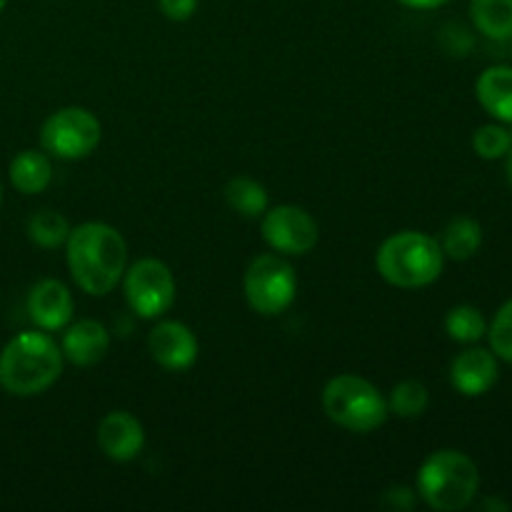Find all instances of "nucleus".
Segmentation results:
<instances>
[{
  "instance_id": "nucleus-8",
  "label": "nucleus",
  "mask_w": 512,
  "mask_h": 512,
  "mask_svg": "<svg viewBox=\"0 0 512 512\" xmlns=\"http://www.w3.org/2000/svg\"><path fill=\"white\" fill-rule=\"evenodd\" d=\"M123 290L128 308L138 318H163L175 303V275L163 260L143 258L125 268Z\"/></svg>"
},
{
  "instance_id": "nucleus-19",
  "label": "nucleus",
  "mask_w": 512,
  "mask_h": 512,
  "mask_svg": "<svg viewBox=\"0 0 512 512\" xmlns=\"http://www.w3.org/2000/svg\"><path fill=\"white\" fill-rule=\"evenodd\" d=\"M223 195L228 208L235 210L238 215H243V218H263L265 210L270 208L265 185L253 178H245V175L230 178L228 185H225Z\"/></svg>"
},
{
  "instance_id": "nucleus-16",
  "label": "nucleus",
  "mask_w": 512,
  "mask_h": 512,
  "mask_svg": "<svg viewBox=\"0 0 512 512\" xmlns=\"http://www.w3.org/2000/svg\"><path fill=\"white\" fill-rule=\"evenodd\" d=\"M10 183L18 193L23 195H38L53 180V163H50L48 153L40 150H20L13 160H10Z\"/></svg>"
},
{
  "instance_id": "nucleus-10",
  "label": "nucleus",
  "mask_w": 512,
  "mask_h": 512,
  "mask_svg": "<svg viewBox=\"0 0 512 512\" xmlns=\"http://www.w3.org/2000/svg\"><path fill=\"white\" fill-rule=\"evenodd\" d=\"M198 338L180 320H160L148 335V353L155 363L170 373H183L198 360Z\"/></svg>"
},
{
  "instance_id": "nucleus-6",
  "label": "nucleus",
  "mask_w": 512,
  "mask_h": 512,
  "mask_svg": "<svg viewBox=\"0 0 512 512\" xmlns=\"http://www.w3.org/2000/svg\"><path fill=\"white\" fill-rule=\"evenodd\" d=\"M243 290L255 313L275 318L293 305L298 293V275L283 255L265 253L258 255L245 270Z\"/></svg>"
},
{
  "instance_id": "nucleus-4",
  "label": "nucleus",
  "mask_w": 512,
  "mask_h": 512,
  "mask_svg": "<svg viewBox=\"0 0 512 512\" xmlns=\"http://www.w3.org/2000/svg\"><path fill=\"white\" fill-rule=\"evenodd\" d=\"M480 490V473L473 458L460 450H435L418 470L415 493L428 508L458 512L473 505Z\"/></svg>"
},
{
  "instance_id": "nucleus-13",
  "label": "nucleus",
  "mask_w": 512,
  "mask_h": 512,
  "mask_svg": "<svg viewBox=\"0 0 512 512\" xmlns=\"http://www.w3.org/2000/svg\"><path fill=\"white\" fill-rule=\"evenodd\" d=\"M498 355L485 348H468L450 363V383L465 398H480L498 383Z\"/></svg>"
},
{
  "instance_id": "nucleus-2",
  "label": "nucleus",
  "mask_w": 512,
  "mask_h": 512,
  "mask_svg": "<svg viewBox=\"0 0 512 512\" xmlns=\"http://www.w3.org/2000/svg\"><path fill=\"white\" fill-rule=\"evenodd\" d=\"M63 350L45 330H23L0 353V388L15 398H33L63 375Z\"/></svg>"
},
{
  "instance_id": "nucleus-30",
  "label": "nucleus",
  "mask_w": 512,
  "mask_h": 512,
  "mask_svg": "<svg viewBox=\"0 0 512 512\" xmlns=\"http://www.w3.org/2000/svg\"><path fill=\"white\" fill-rule=\"evenodd\" d=\"M5 5H8V0H0V13H3V10H5Z\"/></svg>"
},
{
  "instance_id": "nucleus-27",
  "label": "nucleus",
  "mask_w": 512,
  "mask_h": 512,
  "mask_svg": "<svg viewBox=\"0 0 512 512\" xmlns=\"http://www.w3.org/2000/svg\"><path fill=\"white\" fill-rule=\"evenodd\" d=\"M395 3H400L403 8L410 10H435L440 8V5L448 3V0H395Z\"/></svg>"
},
{
  "instance_id": "nucleus-12",
  "label": "nucleus",
  "mask_w": 512,
  "mask_h": 512,
  "mask_svg": "<svg viewBox=\"0 0 512 512\" xmlns=\"http://www.w3.org/2000/svg\"><path fill=\"white\" fill-rule=\"evenodd\" d=\"M75 303L68 285L55 278H45L35 283L28 293V315L40 330L55 333L73 323Z\"/></svg>"
},
{
  "instance_id": "nucleus-29",
  "label": "nucleus",
  "mask_w": 512,
  "mask_h": 512,
  "mask_svg": "<svg viewBox=\"0 0 512 512\" xmlns=\"http://www.w3.org/2000/svg\"><path fill=\"white\" fill-rule=\"evenodd\" d=\"M505 175H508V183H510V188H512V145H510L508 155H505Z\"/></svg>"
},
{
  "instance_id": "nucleus-5",
  "label": "nucleus",
  "mask_w": 512,
  "mask_h": 512,
  "mask_svg": "<svg viewBox=\"0 0 512 512\" xmlns=\"http://www.w3.org/2000/svg\"><path fill=\"white\" fill-rule=\"evenodd\" d=\"M323 410L328 420L348 433H373L388 420V398L360 375H335L323 388Z\"/></svg>"
},
{
  "instance_id": "nucleus-7",
  "label": "nucleus",
  "mask_w": 512,
  "mask_h": 512,
  "mask_svg": "<svg viewBox=\"0 0 512 512\" xmlns=\"http://www.w3.org/2000/svg\"><path fill=\"white\" fill-rule=\"evenodd\" d=\"M103 125L80 105H68L48 115L40 128V145L48 155L58 160H83L100 145Z\"/></svg>"
},
{
  "instance_id": "nucleus-15",
  "label": "nucleus",
  "mask_w": 512,
  "mask_h": 512,
  "mask_svg": "<svg viewBox=\"0 0 512 512\" xmlns=\"http://www.w3.org/2000/svg\"><path fill=\"white\" fill-rule=\"evenodd\" d=\"M475 98L483 105L485 113L498 123L512 125V68L510 65H493L483 70L475 83Z\"/></svg>"
},
{
  "instance_id": "nucleus-17",
  "label": "nucleus",
  "mask_w": 512,
  "mask_h": 512,
  "mask_svg": "<svg viewBox=\"0 0 512 512\" xmlns=\"http://www.w3.org/2000/svg\"><path fill=\"white\" fill-rule=\"evenodd\" d=\"M470 20L495 43L512 40V0H470Z\"/></svg>"
},
{
  "instance_id": "nucleus-24",
  "label": "nucleus",
  "mask_w": 512,
  "mask_h": 512,
  "mask_svg": "<svg viewBox=\"0 0 512 512\" xmlns=\"http://www.w3.org/2000/svg\"><path fill=\"white\" fill-rule=\"evenodd\" d=\"M488 340L490 350L498 355V360L512 363V298L508 303L500 305V310L495 313L493 323L488 325Z\"/></svg>"
},
{
  "instance_id": "nucleus-25",
  "label": "nucleus",
  "mask_w": 512,
  "mask_h": 512,
  "mask_svg": "<svg viewBox=\"0 0 512 512\" xmlns=\"http://www.w3.org/2000/svg\"><path fill=\"white\" fill-rule=\"evenodd\" d=\"M383 505L390 510H413L418 505V493L405 485H393L383 493Z\"/></svg>"
},
{
  "instance_id": "nucleus-23",
  "label": "nucleus",
  "mask_w": 512,
  "mask_h": 512,
  "mask_svg": "<svg viewBox=\"0 0 512 512\" xmlns=\"http://www.w3.org/2000/svg\"><path fill=\"white\" fill-rule=\"evenodd\" d=\"M512 145V133L503 123L480 125L473 133V150L483 160H500L508 155Z\"/></svg>"
},
{
  "instance_id": "nucleus-3",
  "label": "nucleus",
  "mask_w": 512,
  "mask_h": 512,
  "mask_svg": "<svg viewBox=\"0 0 512 512\" xmlns=\"http://www.w3.org/2000/svg\"><path fill=\"white\" fill-rule=\"evenodd\" d=\"M380 278L400 290L428 288L443 275L445 253L440 240L420 230H398L375 253Z\"/></svg>"
},
{
  "instance_id": "nucleus-22",
  "label": "nucleus",
  "mask_w": 512,
  "mask_h": 512,
  "mask_svg": "<svg viewBox=\"0 0 512 512\" xmlns=\"http://www.w3.org/2000/svg\"><path fill=\"white\" fill-rule=\"evenodd\" d=\"M430 393L420 380H400L388 398V410L403 420L420 418L428 410Z\"/></svg>"
},
{
  "instance_id": "nucleus-26",
  "label": "nucleus",
  "mask_w": 512,
  "mask_h": 512,
  "mask_svg": "<svg viewBox=\"0 0 512 512\" xmlns=\"http://www.w3.org/2000/svg\"><path fill=\"white\" fill-rule=\"evenodd\" d=\"M160 13L173 23H185L195 15L198 10V0H158Z\"/></svg>"
},
{
  "instance_id": "nucleus-9",
  "label": "nucleus",
  "mask_w": 512,
  "mask_h": 512,
  "mask_svg": "<svg viewBox=\"0 0 512 512\" xmlns=\"http://www.w3.org/2000/svg\"><path fill=\"white\" fill-rule=\"evenodd\" d=\"M263 240L280 255H308L318 245L320 228L308 210L298 205H275L263 213Z\"/></svg>"
},
{
  "instance_id": "nucleus-28",
  "label": "nucleus",
  "mask_w": 512,
  "mask_h": 512,
  "mask_svg": "<svg viewBox=\"0 0 512 512\" xmlns=\"http://www.w3.org/2000/svg\"><path fill=\"white\" fill-rule=\"evenodd\" d=\"M493 508H498V510H510V505H508V503H498V500H485L483 510H493Z\"/></svg>"
},
{
  "instance_id": "nucleus-14",
  "label": "nucleus",
  "mask_w": 512,
  "mask_h": 512,
  "mask_svg": "<svg viewBox=\"0 0 512 512\" xmlns=\"http://www.w3.org/2000/svg\"><path fill=\"white\" fill-rule=\"evenodd\" d=\"M60 350H63V358L75 368L98 365L110 350V330L100 320H75L65 328Z\"/></svg>"
},
{
  "instance_id": "nucleus-21",
  "label": "nucleus",
  "mask_w": 512,
  "mask_h": 512,
  "mask_svg": "<svg viewBox=\"0 0 512 512\" xmlns=\"http://www.w3.org/2000/svg\"><path fill=\"white\" fill-rule=\"evenodd\" d=\"M445 333L455 343L475 345L488 333V323L475 305H455L445 315Z\"/></svg>"
},
{
  "instance_id": "nucleus-11",
  "label": "nucleus",
  "mask_w": 512,
  "mask_h": 512,
  "mask_svg": "<svg viewBox=\"0 0 512 512\" xmlns=\"http://www.w3.org/2000/svg\"><path fill=\"white\" fill-rule=\"evenodd\" d=\"M98 440L100 453L113 463H130L138 458L145 448V430L143 423L135 418L128 410H113L105 415L98 425Z\"/></svg>"
},
{
  "instance_id": "nucleus-31",
  "label": "nucleus",
  "mask_w": 512,
  "mask_h": 512,
  "mask_svg": "<svg viewBox=\"0 0 512 512\" xmlns=\"http://www.w3.org/2000/svg\"><path fill=\"white\" fill-rule=\"evenodd\" d=\"M0 203H3V185H0Z\"/></svg>"
},
{
  "instance_id": "nucleus-18",
  "label": "nucleus",
  "mask_w": 512,
  "mask_h": 512,
  "mask_svg": "<svg viewBox=\"0 0 512 512\" xmlns=\"http://www.w3.org/2000/svg\"><path fill=\"white\" fill-rule=\"evenodd\" d=\"M480 245H483V228H480L478 220L455 218L445 225L443 240H440V248H443L445 258L463 263V260H470L478 255Z\"/></svg>"
},
{
  "instance_id": "nucleus-1",
  "label": "nucleus",
  "mask_w": 512,
  "mask_h": 512,
  "mask_svg": "<svg viewBox=\"0 0 512 512\" xmlns=\"http://www.w3.org/2000/svg\"><path fill=\"white\" fill-rule=\"evenodd\" d=\"M65 260L75 285L83 293L103 298L123 280L128 268V243L113 225L90 220L70 230Z\"/></svg>"
},
{
  "instance_id": "nucleus-20",
  "label": "nucleus",
  "mask_w": 512,
  "mask_h": 512,
  "mask_svg": "<svg viewBox=\"0 0 512 512\" xmlns=\"http://www.w3.org/2000/svg\"><path fill=\"white\" fill-rule=\"evenodd\" d=\"M70 223L63 213L58 210H38L35 215H30L28 220V238L30 243L38 245L43 250H55L63 248L68 243L70 235Z\"/></svg>"
}]
</instances>
